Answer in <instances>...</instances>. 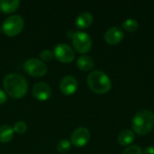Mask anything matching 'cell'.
Instances as JSON below:
<instances>
[{
    "label": "cell",
    "instance_id": "cell-16",
    "mask_svg": "<svg viewBox=\"0 0 154 154\" xmlns=\"http://www.w3.org/2000/svg\"><path fill=\"white\" fill-rule=\"evenodd\" d=\"M14 136V130L10 125H4L0 126V143H9Z\"/></svg>",
    "mask_w": 154,
    "mask_h": 154
},
{
    "label": "cell",
    "instance_id": "cell-2",
    "mask_svg": "<svg viewBox=\"0 0 154 154\" xmlns=\"http://www.w3.org/2000/svg\"><path fill=\"white\" fill-rule=\"evenodd\" d=\"M134 131L140 134L145 135L149 134L154 126V115L150 110H141L135 114L132 120Z\"/></svg>",
    "mask_w": 154,
    "mask_h": 154
},
{
    "label": "cell",
    "instance_id": "cell-20",
    "mask_svg": "<svg viewBox=\"0 0 154 154\" xmlns=\"http://www.w3.org/2000/svg\"><path fill=\"white\" fill-rule=\"evenodd\" d=\"M143 150L137 145H132L126 148L122 154H143Z\"/></svg>",
    "mask_w": 154,
    "mask_h": 154
},
{
    "label": "cell",
    "instance_id": "cell-10",
    "mask_svg": "<svg viewBox=\"0 0 154 154\" xmlns=\"http://www.w3.org/2000/svg\"><path fill=\"white\" fill-rule=\"evenodd\" d=\"M60 89L65 96L73 95L78 89V81L72 76L64 77L60 83Z\"/></svg>",
    "mask_w": 154,
    "mask_h": 154
},
{
    "label": "cell",
    "instance_id": "cell-17",
    "mask_svg": "<svg viewBox=\"0 0 154 154\" xmlns=\"http://www.w3.org/2000/svg\"><path fill=\"white\" fill-rule=\"evenodd\" d=\"M123 28L129 32H134L139 28V23L135 19L129 18L123 23Z\"/></svg>",
    "mask_w": 154,
    "mask_h": 154
},
{
    "label": "cell",
    "instance_id": "cell-7",
    "mask_svg": "<svg viewBox=\"0 0 154 154\" xmlns=\"http://www.w3.org/2000/svg\"><path fill=\"white\" fill-rule=\"evenodd\" d=\"M54 57L62 63H69L75 58V52L73 49L65 43H60L55 46L53 51Z\"/></svg>",
    "mask_w": 154,
    "mask_h": 154
},
{
    "label": "cell",
    "instance_id": "cell-21",
    "mask_svg": "<svg viewBox=\"0 0 154 154\" xmlns=\"http://www.w3.org/2000/svg\"><path fill=\"white\" fill-rule=\"evenodd\" d=\"M53 56H54L53 52L51 51H50V50H44L40 54V57L44 61H50V60H51L52 58H53Z\"/></svg>",
    "mask_w": 154,
    "mask_h": 154
},
{
    "label": "cell",
    "instance_id": "cell-5",
    "mask_svg": "<svg viewBox=\"0 0 154 154\" xmlns=\"http://www.w3.org/2000/svg\"><path fill=\"white\" fill-rule=\"evenodd\" d=\"M23 69L30 76L40 78L47 73L48 68L42 60L32 58L25 61L23 64Z\"/></svg>",
    "mask_w": 154,
    "mask_h": 154
},
{
    "label": "cell",
    "instance_id": "cell-9",
    "mask_svg": "<svg viewBox=\"0 0 154 154\" xmlns=\"http://www.w3.org/2000/svg\"><path fill=\"white\" fill-rule=\"evenodd\" d=\"M32 95L39 101H46L51 96V88L47 83L38 82L32 88Z\"/></svg>",
    "mask_w": 154,
    "mask_h": 154
},
{
    "label": "cell",
    "instance_id": "cell-12",
    "mask_svg": "<svg viewBox=\"0 0 154 154\" xmlns=\"http://www.w3.org/2000/svg\"><path fill=\"white\" fill-rule=\"evenodd\" d=\"M93 22V16L88 12H84L79 14L76 19V25L79 29H86L91 25Z\"/></svg>",
    "mask_w": 154,
    "mask_h": 154
},
{
    "label": "cell",
    "instance_id": "cell-22",
    "mask_svg": "<svg viewBox=\"0 0 154 154\" xmlns=\"http://www.w3.org/2000/svg\"><path fill=\"white\" fill-rule=\"evenodd\" d=\"M7 101V97H6V93L5 91H3L2 89H0V105L5 104Z\"/></svg>",
    "mask_w": 154,
    "mask_h": 154
},
{
    "label": "cell",
    "instance_id": "cell-8",
    "mask_svg": "<svg viewBox=\"0 0 154 154\" xmlns=\"http://www.w3.org/2000/svg\"><path fill=\"white\" fill-rule=\"evenodd\" d=\"M90 132L88 128L79 127L77 128L71 134L70 143L75 147H84L90 140Z\"/></svg>",
    "mask_w": 154,
    "mask_h": 154
},
{
    "label": "cell",
    "instance_id": "cell-4",
    "mask_svg": "<svg viewBox=\"0 0 154 154\" xmlns=\"http://www.w3.org/2000/svg\"><path fill=\"white\" fill-rule=\"evenodd\" d=\"M23 28V19L22 16L17 14H13L8 16L2 24L3 32L9 36L13 37L19 34Z\"/></svg>",
    "mask_w": 154,
    "mask_h": 154
},
{
    "label": "cell",
    "instance_id": "cell-11",
    "mask_svg": "<svg viewBox=\"0 0 154 154\" xmlns=\"http://www.w3.org/2000/svg\"><path fill=\"white\" fill-rule=\"evenodd\" d=\"M125 37V32L119 27H111L105 33V41L109 45L120 43Z\"/></svg>",
    "mask_w": 154,
    "mask_h": 154
},
{
    "label": "cell",
    "instance_id": "cell-24",
    "mask_svg": "<svg viewBox=\"0 0 154 154\" xmlns=\"http://www.w3.org/2000/svg\"><path fill=\"white\" fill-rule=\"evenodd\" d=\"M1 30H2V27H0V32H1Z\"/></svg>",
    "mask_w": 154,
    "mask_h": 154
},
{
    "label": "cell",
    "instance_id": "cell-6",
    "mask_svg": "<svg viewBox=\"0 0 154 154\" xmlns=\"http://www.w3.org/2000/svg\"><path fill=\"white\" fill-rule=\"evenodd\" d=\"M74 49L79 53H87L91 50L92 41L90 36L84 32H75L72 37Z\"/></svg>",
    "mask_w": 154,
    "mask_h": 154
},
{
    "label": "cell",
    "instance_id": "cell-19",
    "mask_svg": "<svg viewBox=\"0 0 154 154\" xmlns=\"http://www.w3.org/2000/svg\"><path fill=\"white\" fill-rule=\"evenodd\" d=\"M13 130H14V132H15L16 134H24L27 130V125L23 121H18L14 124Z\"/></svg>",
    "mask_w": 154,
    "mask_h": 154
},
{
    "label": "cell",
    "instance_id": "cell-23",
    "mask_svg": "<svg viewBox=\"0 0 154 154\" xmlns=\"http://www.w3.org/2000/svg\"><path fill=\"white\" fill-rule=\"evenodd\" d=\"M143 152H144V154H154V147H152V146L147 147Z\"/></svg>",
    "mask_w": 154,
    "mask_h": 154
},
{
    "label": "cell",
    "instance_id": "cell-18",
    "mask_svg": "<svg viewBox=\"0 0 154 154\" xmlns=\"http://www.w3.org/2000/svg\"><path fill=\"white\" fill-rule=\"evenodd\" d=\"M70 147H71V143L69 141L66 140V139H63V140H60L58 143H57V151L60 153H66L68 152L69 150H70Z\"/></svg>",
    "mask_w": 154,
    "mask_h": 154
},
{
    "label": "cell",
    "instance_id": "cell-13",
    "mask_svg": "<svg viewBox=\"0 0 154 154\" xmlns=\"http://www.w3.org/2000/svg\"><path fill=\"white\" fill-rule=\"evenodd\" d=\"M135 139V135L134 133L132 130H123L117 137V141L119 143V144H121L122 146H128L130 144H132L134 143Z\"/></svg>",
    "mask_w": 154,
    "mask_h": 154
},
{
    "label": "cell",
    "instance_id": "cell-14",
    "mask_svg": "<svg viewBox=\"0 0 154 154\" xmlns=\"http://www.w3.org/2000/svg\"><path fill=\"white\" fill-rule=\"evenodd\" d=\"M20 5L19 0H1L0 10L5 14H12L15 12Z\"/></svg>",
    "mask_w": 154,
    "mask_h": 154
},
{
    "label": "cell",
    "instance_id": "cell-15",
    "mask_svg": "<svg viewBox=\"0 0 154 154\" xmlns=\"http://www.w3.org/2000/svg\"><path fill=\"white\" fill-rule=\"evenodd\" d=\"M78 68L82 71H88L93 69L94 67V60L90 56L82 55L77 60Z\"/></svg>",
    "mask_w": 154,
    "mask_h": 154
},
{
    "label": "cell",
    "instance_id": "cell-1",
    "mask_svg": "<svg viewBox=\"0 0 154 154\" xmlns=\"http://www.w3.org/2000/svg\"><path fill=\"white\" fill-rule=\"evenodd\" d=\"M5 93L13 98H21L28 90V83L25 78L18 73H10L3 80Z\"/></svg>",
    "mask_w": 154,
    "mask_h": 154
},
{
    "label": "cell",
    "instance_id": "cell-3",
    "mask_svg": "<svg viewBox=\"0 0 154 154\" xmlns=\"http://www.w3.org/2000/svg\"><path fill=\"white\" fill-rule=\"evenodd\" d=\"M89 88L97 94H106L112 87L109 77L101 70H94L90 72L87 79Z\"/></svg>",
    "mask_w": 154,
    "mask_h": 154
}]
</instances>
